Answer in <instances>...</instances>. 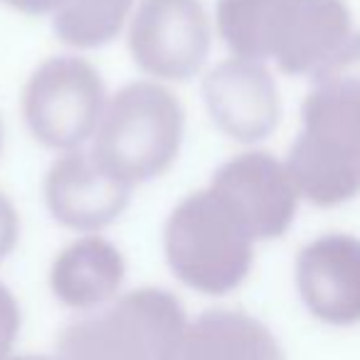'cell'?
Returning <instances> with one entry per match:
<instances>
[{"mask_svg":"<svg viewBox=\"0 0 360 360\" xmlns=\"http://www.w3.org/2000/svg\"><path fill=\"white\" fill-rule=\"evenodd\" d=\"M186 131L180 101L155 82H134L106 104L91 155L129 186L146 183L173 165Z\"/></svg>","mask_w":360,"mask_h":360,"instance_id":"7a4b0ae2","label":"cell"},{"mask_svg":"<svg viewBox=\"0 0 360 360\" xmlns=\"http://www.w3.org/2000/svg\"><path fill=\"white\" fill-rule=\"evenodd\" d=\"M20 333V306L6 284H0V360H8Z\"/></svg>","mask_w":360,"mask_h":360,"instance_id":"e0dca14e","label":"cell"},{"mask_svg":"<svg viewBox=\"0 0 360 360\" xmlns=\"http://www.w3.org/2000/svg\"><path fill=\"white\" fill-rule=\"evenodd\" d=\"M126 274L121 252L104 237H82L57 255L50 271L52 294L70 309H96L116 296Z\"/></svg>","mask_w":360,"mask_h":360,"instance_id":"7c38bea8","label":"cell"},{"mask_svg":"<svg viewBox=\"0 0 360 360\" xmlns=\"http://www.w3.org/2000/svg\"><path fill=\"white\" fill-rule=\"evenodd\" d=\"M210 191L255 242L284 235L294 222L301 198L286 163L264 150H250L220 165Z\"/></svg>","mask_w":360,"mask_h":360,"instance_id":"52a82bcc","label":"cell"},{"mask_svg":"<svg viewBox=\"0 0 360 360\" xmlns=\"http://www.w3.org/2000/svg\"><path fill=\"white\" fill-rule=\"evenodd\" d=\"M186 311L165 289H136L101 314L72 321L57 340V360H180Z\"/></svg>","mask_w":360,"mask_h":360,"instance_id":"3957f363","label":"cell"},{"mask_svg":"<svg viewBox=\"0 0 360 360\" xmlns=\"http://www.w3.org/2000/svg\"><path fill=\"white\" fill-rule=\"evenodd\" d=\"M104 109V82L82 57H50L35 70L22 94L27 126L47 148L77 150L99 129Z\"/></svg>","mask_w":360,"mask_h":360,"instance_id":"5b68a950","label":"cell"},{"mask_svg":"<svg viewBox=\"0 0 360 360\" xmlns=\"http://www.w3.org/2000/svg\"><path fill=\"white\" fill-rule=\"evenodd\" d=\"M291 0H217V32L242 60H271Z\"/></svg>","mask_w":360,"mask_h":360,"instance_id":"5bb4252c","label":"cell"},{"mask_svg":"<svg viewBox=\"0 0 360 360\" xmlns=\"http://www.w3.org/2000/svg\"><path fill=\"white\" fill-rule=\"evenodd\" d=\"M129 50L141 72L186 82L210 52V22L200 0H141L131 20Z\"/></svg>","mask_w":360,"mask_h":360,"instance_id":"8992f818","label":"cell"},{"mask_svg":"<svg viewBox=\"0 0 360 360\" xmlns=\"http://www.w3.org/2000/svg\"><path fill=\"white\" fill-rule=\"evenodd\" d=\"M296 289L311 316L328 326L360 323V240L321 235L296 257Z\"/></svg>","mask_w":360,"mask_h":360,"instance_id":"9c48e42d","label":"cell"},{"mask_svg":"<svg viewBox=\"0 0 360 360\" xmlns=\"http://www.w3.org/2000/svg\"><path fill=\"white\" fill-rule=\"evenodd\" d=\"M8 360H52L47 355H18V358H8Z\"/></svg>","mask_w":360,"mask_h":360,"instance_id":"ffe728a7","label":"cell"},{"mask_svg":"<svg viewBox=\"0 0 360 360\" xmlns=\"http://www.w3.org/2000/svg\"><path fill=\"white\" fill-rule=\"evenodd\" d=\"M131 188L84 150H70L45 178V200L60 225L79 232L109 227L129 207Z\"/></svg>","mask_w":360,"mask_h":360,"instance_id":"30bf717a","label":"cell"},{"mask_svg":"<svg viewBox=\"0 0 360 360\" xmlns=\"http://www.w3.org/2000/svg\"><path fill=\"white\" fill-rule=\"evenodd\" d=\"M163 240L173 274L207 296L235 291L255 259V240L210 188L188 195L170 212Z\"/></svg>","mask_w":360,"mask_h":360,"instance_id":"277c9868","label":"cell"},{"mask_svg":"<svg viewBox=\"0 0 360 360\" xmlns=\"http://www.w3.org/2000/svg\"><path fill=\"white\" fill-rule=\"evenodd\" d=\"M202 96L217 129L242 143L264 141L279 126V89L262 62L242 57L220 62L202 82Z\"/></svg>","mask_w":360,"mask_h":360,"instance_id":"ba28073f","label":"cell"},{"mask_svg":"<svg viewBox=\"0 0 360 360\" xmlns=\"http://www.w3.org/2000/svg\"><path fill=\"white\" fill-rule=\"evenodd\" d=\"M0 148H3V124H0Z\"/></svg>","mask_w":360,"mask_h":360,"instance_id":"44dd1931","label":"cell"},{"mask_svg":"<svg viewBox=\"0 0 360 360\" xmlns=\"http://www.w3.org/2000/svg\"><path fill=\"white\" fill-rule=\"evenodd\" d=\"M311 79L314 84H335L360 94V32H353L350 40L335 52L333 60Z\"/></svg>","mask_w":360,"mask_h":360,"instance_id":"2e32d148","label":"cell"},{"mask_svg":"<svg viewBox=\"0 0 360 360\" xmlns=\"http://www.w3.org/2000/svg\"><path fill=\"white\" fill-rule=\"evenodd\" d=\"M131 8L134 0H65L52 18V30L67 45L94 50L119 35Z\"/></svg>","mask_w":360,"mask_h":360,"instance_id":"9a60e30c","label":"cell"},{"mask_svg":"<svg viewBox=\"0 0 360 360\" xmlns=\"http://www.w3.org/2000/svg\"><path fill=\"white\" fill-rule=\"evenodd\" d=\"M301 134L286 155V170L301 198L335 207L360 195V94L314 84L301 109Z\"/></svg>","mask_w":360,"mask_h":360,"instance_id":"6da1fadb","label":"cell"},{"mask_svg":"<svg viewBox=\"0 0 360 360\" xmlns=\"http://www.w3.org/2000/svg\"><path fill=\"white\" fill-rule=\"evenodd\" d=\"M18 235H20V220L15 207L6 195H0V262L15 250Z\"/></svg>","mask_w":360,"mask_h":360,"instance_id":"ac0fdd59","label":"cell"},{"mask_svg":"<svg viewBox=\"0 0 360 360\" xmlns=\"http://www.w3.org/2000/svg\"><path fill=\"white\" fill-rule=\"evenodd\" d=\"M180 360H286L279 340L255 316L215 309L188 326Z\"/></svg>","mask_w":360,"mask_h":360,"instance_id":"4fadbf2b","label":"cell"},{"mask_svg":"<svg viewBox=\"0 0 360 360\" xmlns=\"http://www.w3.org/2000/svg\"><path fill=\"white\" fill-rule=\"evenodd\" d=\"M0 3H6L25 15H47V13L55 15L65 6V0H0Z\"/></svg>","mask_w":360,"mask_h":360,"instance_id":"d6986e66","label":"cell"},{"mask_svg":"<svg viewBox=\"0 0 360 360\" xmlns=\"http://www.w3.org/2000/svg\"><path fill=\"white\" fill-rule=\"evenodd\" d=\"M353 35L345 0H294L271 60L286 75L323 70Z\"/></svg>","mask_w":360,"mask_h":360,"instance_id":"8fae6325","label":"cell"}]
</instances>
